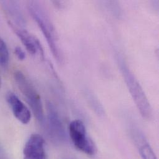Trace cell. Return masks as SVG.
I'll return each instance as SVG.
<instances>
[{"mask_svg": "<svg viewBox=\"0 0 159 159\" xmlns=\"http://www.w3.org/2000/svg\"><path fill=\"white\" fill-rule=\"evenodd\" d=\"M6 100L14 116L22 124H28L31 120L32 115L27 107L16 94L11 92L7 93Z\"/></svg>", "mask_w": 159, "mask_h": 159, "instance_id": "obj_7", "label": "cell"}, {"mask_svg": "<svg viewBox=\"0 0 159 159\" xmlns=\"http://www.w3.org/2000/svg\"><path fill=\"white\" fill-rule=\"evenodd\" d=\"M29 11L45 37L51 52L57 61H61V54L57 44L53 25L44 9L37 2H30L29 5Z\"/></svg>", "mask_w": 159, "mask_h": 159, "instance_id": "obj_2", "label": "cell"}, {"mask_svg": "<svg viewBox=\"0 0 159 159\" xmlns=\"http://www.w3.org/2000/svg\"><path fill=\"white\" fill-rule=\"evenodd\" d=\"M8 25L16 33L22 43L25 47L27 51L30 55L35 56L39 54L42 58H44V52L42 46L35 35H32L27 30L16 27L11 22H9Z\"/></svg>", "mask_w": 159, "mask_h": 159, "instance_id": "obj_6", "label": "cell"}, {"mask_svg": "<svg viewBox=\"0 0 159 159\" xmlns=\"http://www.w3.org/2000/svg\"><path fill=\"white\" fill-rule=\"evenodd\" d=\"M9 63V54L4 41L0 37V66L7 68Z\"/></svg>", "mask_w": 159, "mask_h": 159, "instance_id": "obj_10", "label": "cell"}, {"mask_svg": "<svg viewBox=\"0 0 159 159\" xmlns=\"http://www.w3.org/2000/svg\"><path fill=\"white\" fill-rule=\"evenodd\" d=\"M24 159H48L45 149V140L39 134H32L23 149Z\"/></svg>", "mask_w": 159, "mask_h": 159, "instance_id": "obj_5", "label": "cell"}, {"mask_svg": "<svg viewBox=\"0 0 159 159\" xmlns=\"http://www.w3.org/2000/svg\"><path fill=\"white\" fill-rule=\"evenodd\" d=\"M14 53L20 61H24L26 58L25 53L20 47H16L14 48Z\"/></svg>", "mask_w": 159, "mask_h": 159, "instance_id": "obj_11", "label": "cell"}, {"mask_svg": "<svg viewBox=\"0 0 159 159\" xmlns=\"http://www.w3.org/2000/svg\"><path fill=\"white\" fill-rule=\"evenodd\" d=\"M69 133L74 146L79 151L89 156L97 153V147L88 136L85 126L81 120H75L70 123Z\"/></svg>", "mask_w": 159, "mask_h": 159, "instance_id": "obj_4", "label": "cell"}, {"mask_svg": "<svg viewBox=\"0 0 159 159\" xmlns=\"http://www.w3.org/2000/svg\"><path fill=\"white\" fill-rule=\"evenodd\" d=\"M117 61L122 76L141 115L148 120H151L152 118V109L142 86L125 59L118 55Z\"/></svg>", "mask_w": 159, "mask_h": 159, "instance_id": "obj_1", "label": "cell"}, {"mask_svg": "<svg viewBox=\"0 0 159 159\" xmlns=\"http://www.w3.org/2000/svg\"><path fill=\"white\" fill-rule=\"evenodd\" d=\"M14 78L18 88L31 107L36 118L39 122L43 123L44 121V111L39 93L21 71H16Z\"/></svg>", "mask_w": 159, "mask_h": 159, "instance_id": "obj_3", "label": "cell"}, {"mask_svg": "<svg viewBox=\"0 0 159 159\" xmlns=\"http://www.w3.org/2000/svg\"><path fill=\"white\" fill-rule=\"evenodd\" d=\"M131 135L143 159H157L144 135L139 130L133 129Z\"/></svg>", "mask_w": 159, "mask_h": 159, "instance_id": "obj_8", "label": "cell"}, {"mask_svg": "<svg viewBox=\"0 0 159 159\" xmlns=\"http://www.w3.org/2000/svg\"><path fill=\"white\" fill-rule=\"evenodd\" d=\"M49 121L52 129L59 136H63L65 135L64 128L63 125L58 117V115L53 107L49 105Z\"/></svg>", "mask_w": 159, "mask_h": 159, "instance_id": "obj_9", "label": "cell"}, {"mask_svg": "<svg viewBox=\"0 0 159 159\" xmlns=\"http://www.w3.org/2000/svg\"><path fill=\"white\" fill-rule=\"evenodd\" d=\"M1 84H2V81H1V76H0V89L1 87Z\"/></svg>", "mask_w": 159, "mask_h": 159, "instance_id": "obj_12", "label": "cell"}]
</instances>
